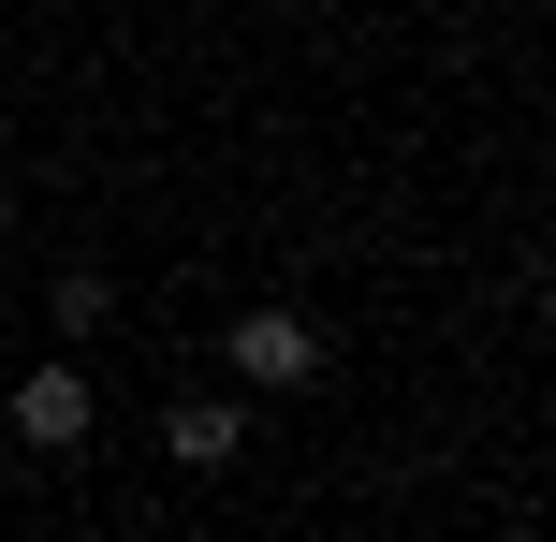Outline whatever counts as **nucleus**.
Here are the masks:
<instances>
[{"label": "nucleus", "mask_w": 556, "mask_h": 542, "mask_svg": "<svg viewBox=\"0 0 556 542\" xmlns=\"http://www.w3.org/2000/svg\"><path fill=\"white\" fill-rule=\"evenodd\" d=\"M235 381H250V396L323 381V323H307V308H235Z\"/></svg>", "instance_id": "nucleus-1"}, {"label": "nucleus", "mask_w": 556, "mask_h": 542, "mask_svg": "<svg viewBox=\"0 0 556 542\" xmlns=\"http://www.w3.org/2000/svg\"><path fill=\"white\" fill-rule=\"evenodd\" d=\"M88 426H103V381H88L74 352H59V367H29V381H15V440H29V455H74Z\"/></svg>", "instance_id": "nucleus-2"}, {"label": "nucleus", "mask_w": 556, "mask_h": 542, "mask_svg": "<svg viewBox=\"0 0 556 542\" xmlns=\"http://www.w3.org/2000/svg\"><path fill=\"white\" fill-rule=\"evenodd\" d=\"M235 426H250V396H176V411H162V455H176V469H220Z\"/></svg>", "instance_id": "nucleus-3"}, {"label": "nucleus", "mask_w": 556, "mask_h": 542, "mask_svg": "<svg viewBox=\"0 0 556 542\" xmlns=\"http://www.w3.org/2000/svg\"><path fill=\"white\" fill-rule=\"evenodd\" d=\"M45 308H59V338H103V323H117V279H59Z\"/></svg>", "instance_id": "nucleus-4"}]
</instances>
